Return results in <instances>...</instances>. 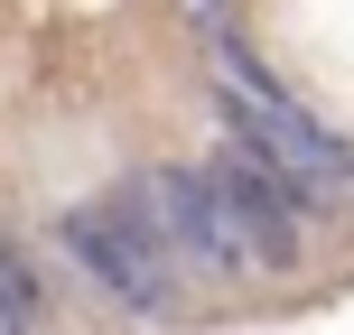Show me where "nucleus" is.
<instances>
[{
  "label": "nucleus",
  "mask_w": 354,
  "mask_h": 335,
  "mask_svg": "<svg viewBox=\"0 0 354 335\" xmlns=\"http://www.w3.org/2000/svg\"><path fill=\"white\" fill-rule=\"evenodd\" d=\"M214 93H224V112H233V140L280 177L299 205H336V195L354 186L345 140H336V131H317V122H308V112L289 103V93L270 84L243 47H233V37H214Z\"/></svg>",
  "instance_id": "1"
},
{
  "label": "nucleus",
  "mask_w": 354,
  "mask_h": 335,
  "mask_svg": "<svg viewBox=\"0 0 354 335\" xmlns=\"http://www.w3.org/2000/svg\"><path fill=\"white\" fill-rule=\"evenodd\" d=\"M56 242H66V261L84 270L103 298L140 307V317L177 307L187 261H177V242L159 233V214H149L131 186H122V195H103V205H66V214H56Z\"/></svg>",
  "instance_id": "2"
},
{
  "label": "nucleus",
  "mask_w": 354,
  "mask_h": 335,
  "mask_svg": "<svg viewBox=\"0 0 354 335\" xmlns=\"http://www.w3.org/2000/svg\"><path fill=\"white\" fill-rule=\"evenodd\" d=\"M131 195L159 214V233L177 242L187 280H243V270H252V242L233 233V214H224V195H214V177H205V168H159V177H131Z\"/></svg>",
  "instance_id": "3"
}]
</instances>
